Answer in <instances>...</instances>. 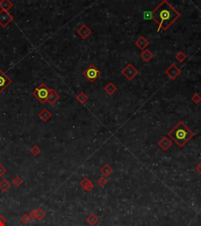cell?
<instances>
[{
  "label": "cell",
  "mask_w": 201,
  "mask_h": 226,
  "mask_svg": "<svg viewBox=\"0 0 201 226\" xmlns=\"http://www.w3.org/2000/svg\"><path fill=\"white\" fill-rule=\"evenodd\" d=\"M179 17L180 13L175 10L167 1L162 2L152 13L154 21L164 30L168 28Z\"/></svg>",
  "instance_id": "cell-1"
},
{
  "label": "cell",
  "mask_w": 201,
  "mask_h": 226,
  "mask_svg": "<svg viewBox=\"0 0 201 226\" xmlns=\"http://www.w3.org/2000/svg\"><path fill=\"white\" fill-rule=\"evenodd\" d=\"M169 136L177 144L182 147L193 136V133L183 123H179L169 133Z\"/></svg>",
  "instance_id": "cell-2"
},
{
  "label": "cell",
  "mask_w": 201,
  "mask_h": 226,
  "mask_svg": "<svg viewBox=\"0 0 201 226\" xmlns=\"http://www.w3.org/2000/svg\"><path fill=\"white\" fill-rule=\"evenodd\" d=\"M50 88L44 83H41L38 87H36L32 92V95L34 96L38 101H40L42 104L46 102L48 96L50 94Z\"/></svg>",
  "instance_id": "cell-3"
},
{
  "label": "cell",
  "mask_w": 201,
  "mask_h": 226,
  "mask_svg": "<svg viewBox=\"0 0 201 226\" xmlns=\"http://www.w3.org/2000/svg\"><path fill=\"white\" fill-rule=\"evenodd\" d=\"M100 71H98L94 66L90 65L85 70L84 72H83V76H84L88 80H90V82H94L95 81L96 79L100 76Z\"/></svg>",
  "instance_id": "cell-4"
},
{
  "label": "cell",
  "mask_w": 201,
  "mask_h": 226,
  "mask_svg": "<svg viewBox=\"0 0 201 226\" xmlns=\"http://www.w3.org/2000/svg\"><path fill=\"white\" fill-rule=\"evenodd\" d=\"M11 83L12 80L10 78L6 76L2 69H0V94H2Z\"/></svg>",
  "instance_id": "cell-5"
},
{
  "label": "cell",
  "mask_w": 201,
  "mask_h": 226,
  "mask_svg": "<svg viewBox=\"0 0 201 226\" xmlns=\"http://www.w3.org/2000/svg\"><path fill=\"white\" fill-rule=\"evenodd\" d=\"M13 20V17L8 11L0 10V25L3 28H6Z\"/></svg>",
  "instance_id": "cell-6"
},
{
  "label": "cell",
  "mask_w": 201,
  "mask_h": 226,
  "mask_svg": "<svg viewBox=\"0 0 201 226\" xmlns=\"http://www.w3.org/2000/svg\"><path fill=\"white\" fill-rule=\"evenodd\" d=\"M138 70L134 69L132 66V64H129L122 71V73L128 79H132L133 77H134L135 76L138 74Z\"/></svg>",
  "instance_id": "cell-7"
},
{
  "label": "cell",
  "mask_w": 201,
  "mask_h": 226,
  "mask_svg": "<svg viewBox=\"0 0 201 226\" xmlns=\"http://www.w3.org/2000/svg\"><path fill=\"white\" fill-rule=\"evenodd\" d=\"M59 98H60V95L56 92L54 89H52V88H50V94H49V96H48L47 101H47L50 105H53L58 100Z\"/></svg>",
  "instance_id": "cell-8"
},
{
  "label": "cell",
  "mask_w": 201,
  "mask_h": 226,
  "mask_svg": "<svg viewBox=\"0 0 201 226\" xmlns=\"http://www.w3.org/2000/svg\"><path fill=\"white\" fill-rule=\"evenodd\" d=\"M180 70L177 69V67L175 66V64H172L169 69L166 70V73H167L171 78H172V79L176 78V77L180 74Z\"/></svg>",
  "instance_id": "cell-9"
},
{
  "label": "cell",
  "mask_w": 201,
  "mask_h": 226,
  "mask_svg": "<svg viewBox=\"0 0 201 226\" xmlns=\"http://www.w3.org/2000/svg\"><path fill=\"white\" fill-rule=\"evenodd\" d=\"M77 33L80 35V36L82 37L83 40H85V39H87V38L90 35V33H91V31H90V29L88 28L87 25L83 24V25H82V26L80 27V28L78 29Z\"/></svg>",
  "instance_id": "cell-10"
},
{
  "label": "cell",
  "mask_w": 201,
  "mask_h": 226,
  "mask_svg": "<svg viewBox=\"0 0 201 226\" xmlns=\"http://www.w3.org/2000/svg\"><path fill=\"white\" fill-rule=\"evenodd\" d=\"M39 117L42 119V121L47 122L48 120L52 117V114H51L50 112H49L46 108H44V109H42L40 112Z\"/></svg>",
  "instance_id": "cell-11"
},
{
  "label": "cell",
  "mask_w": 201,
  "mask_h": 226,
  "mask_svg": "<svg viewBox=\"0 0 201 226\" xmlns=\"http://www.w3.org/2000/svg\"><path fill=\"white\" fill-rule=\"evenodd\" d=\"M13 6V3L9 0H0V7L3 10L9 11Z\"/></svg>",
  "instance_id": "cell-12"
},
{
  "label": "cell",
  "mask_w": 201,
  "mask_h": 226,
  "mask_svg": "<svg viewBox=\"0 0 201 226\" xmlns=\"http://www.w3.org/2000/svg\"><path fill=\"white\" fill-rule=\"evenodd\" d=\"M80 185L87 191H91L94 189V184L87 178L83 179L82 182H80Z\"/></svg>",
  "instance_id": "cell-13"
},
{
  "label": "cell",
  "mask_w": 201,
  "mask_h": 226,
  "mask_svg": "<svg viewBox=\"0 0 201 226\" xmlns=\"http://www.w3.org/2000/svg\"><path fill=\"white\" fill-rule=\"evenodd\" d=\"M136 45H137L140 49L143 50L144 48L146 47V46H148V42L146 40V39H145V38H144V37L141 36L140 37L137 41H136Z\"/></svg>",
  "instance_id": "cell-14"
},
{
  "label": "cell",
  "mask_w": 201,
  "mask_h": 226,
  "mask_svg": "<svg viewBox=\"0 0 201 226\" xmlns=\"http://www.w3.org/2000/svg\"><path fill=\"white\" fill-rule=\"evenodd\" d=\"M159 145L161 148H163L164 150H167L169 148V147L171 145V143L169 140L167 139L166 137H163L162 140L159 142Z\"/></svg>",
  "instance_id": "cell-15"
},
{
  "label": "cell",
  "mask_w": 201,
  "mask_h": 226,
  "mask_svg": "<svg viewBox=\"0 0 201 226\" xmlns=\"http://www.w3.org/2000/svg\"><path fill=\"white\" fill-rule=\"evenodd\" d=\"M10 188V183L6 180V179H3L1 182H0V189L3 191V192H6Z\"/></svg>",
  "instance_id": "cell-16"
},
{
  "label": "cell",
  "mask_w": 201,
  "mask_h": 226,
  "mask_svg": "<svg viewBox=\"0 0 201 226\" xmlns=\"http://www.w3.org/2000/svg\"><path fill=\"white\" fill-rule=\"evenodd\" d=\"M105 90L108 93L109 95H112L116 91V87H115L112 82L109 83L105 87Z\"/></svg>",
  "instance_id": "cell-17"
},
{
  "label": "cell",
  "mask_w": 201,
  "mask_h": 226,
  "mask_svg": "<svg viewBox=\"0 0 201 226\" xmlns=\"http://www.w3.org/2000/svg\"><path fill=\"white\" fill-rule=\"evenodd\" d=\"M141 58L146 61H148L151 58H152V53L148 50H145L141 53Z\"/></svg>",
  "instance_id": "cell-18"
},
{
  "label": "cell",
  "mask_w": 201,
  "mask_h": 226,
  "mask_svg": "<svg viewBox=\"0 0 201 226\" xmlns=\"http://www.w3.org/2000/svg\"><path fill=\"white\" fill-rule=\"evenodd\" d=\"M100 172L102 173V174H104V175H105L106 177H108L109 175V174H111L112 172V169L109 166L108 164H106L104 167H102L101 168V170H100Z\"/></svg>",
  "instance_id": "cell-19"
},
{
  "label": "cell",
  "mask_w": 201,
  "mask_h": 226,
  "mask_svg": "<svg viewBox=\"0 0 201 226\" xmlns=\"http://www.w3.org/2000/svg\"><path fill=\"white\" fill-rule=\"evenodd\" d=\"M76 99L77 101H78L80 103H81V104H84V103L87 101L88 97L87 96V95L85 94L84 93L81 92L80 94L77 96Z\"/></svg>",
  "instance_id": "cell-20"
},
{
  "label": "cell",
  "mask_w": 201,
  "mask_h": 226,
  "mask_svg": "<svg viewBox=\"0 0 201 226\" xmlns=\"http://www.w3.org/2000/svg\"><path fill=\"white\" fill-rule=\"evenodd\" d=\"M87 221L89 222V223L91 225H95L97 222H98V218L96 217L94 214H90L89 215V217H87Z\"/></svg>",
  "instance_id": "cell-21"
},
{
  "label": "cell",
  "mask_w": 201,
  "mask_h": 226,
  "mask_svg": "<svg viewBox=\"0 0 201 226\" xmlns=\"http://www.w3.org/2000/svg\"><path fill=\"white\" fill-rule=\"evenodd\" d=\"M35 212H36V219L38 221H41L46 216V213L41 208H38L37 210H35Z\"/></svg>",
  "instance_id": "cell-22"
},
{
  "label": "cell",
  "mask_w": 201,
  "mask_h": 226,
  "mask_svg": "<svg viewBox=\"0 0 201 226\" xmlns=\"http://www.w3.org/2000/svg\"><path fill=\"white\" fill-rule=\"evenodd\" d=\"M23 182H24L23 179L21 178V177H19V176L15 177H14L13 180V184H14V185H15L16 187H20L21 184H23Z\"/></svg>",
  "instance_id": "cell-23"
},
{
  "label": "cell",
  "mask_w": 201,
  "mask_h": 226,
  "mask_svg": "<svg viewBox=\"0 0 201 226\" xmlns=\"http://www.w3.org/2000/svg\"><path fill=\"white\" fill-rule=\"evenodd\" d=\"M40 153H41V149H40V148L38 147L37 145H33V147L31 148V153L33 154L35 156H36V155H39Z\"/></svg>",
  "instance_id": "cell-24"
},
{
  "label": "cell",
  "mask_w": 201,
  "mask_h": 226,
  "mask_svg": "<svg viewBox=\"0 0 201 226\" xmlns=\"http://www.w3.org/2000/svg\"><path fill=\"white\" fill-rule=\"evenodd\" d=\"M21 221H22V223L28 224L30 221V220H31V218H30V217L28 216V214H24V215L21 217Z\"/></svg>",
  "instance_id": "cell-25"
},
{
  "label": "cell",
  "mask_w": 201,
  "mask_h": 226,
  "mask_svg": "<svg viewBox=\"0 0 201 226\" xmlns=\"http://www.w3.org/2000/svg\"><path fill=\"white\" fill-rule=\"evenodd\" d=\"M185 58H186V56H185V54H184V53L182 52L178 53L177 55H176V58H177V60H178V61H180V62H182V61H184V60L185 59Z\"/></svg>",
  "instance_id": "cell-26"
},
{
  "label": "cell",
  "mask_w": 201,
  "mask_h": 226,
  "mask_svg": "<svg viewBox=\"0 0 201 226\" xmlns=\"http://www.w3.org/2000/svg\"><path fill=\"white\" fill-rule=\"evenodd\" d=\"M192 100H193L194 102L196 103V104H198V103L201 101V97L200 96V95L196 94L193 95V97H192Z\"/></svg>",
  "instance_id": "cell-27"
},
{
  "label": "cell",
  "mask_w": 201,
  "mask_h": 226,
  "mask_svg": "<svg viewBox=\"0 0 201 226\" xmlns=\"http://www.w3.org/2000/svg\"><path fill=\"white\" fill-rule=\"evenodd\" d=\"M6 171H7L6 168L3 166L2 163H0V177L3 176V175L6 173Z\"/></svg>",
  "instance_id": "cell-28"
},
{
  "label": "cell",
  "mask_w": 201,
  "mask_h": 226,
  "mask_svg": "<svg viewBox=\"0 0 201 226\" xmlns=\"http://www.w3.org/2000/svg\"><path fill=\"white\" fill-rule=\"evenodd\" d=\"M98 183L100 184V186L103 187L105 184H106V183H107V181H106L105 179L104 178V177H100V178L98 181Z\"/></svg>",
  "instance_id": "cell-29"
},
{
  "label": "cell",
  "mask_w": 201,
  "mask_h": 226,
  "mask_svg": "<svg viewBox=\"0 0 201 226\" xmlns=\"http://www.w3.org/2000/svg\"><path fill=\"white\" fill-rule=\"evenodd\" d=\"M28 216H29L31 219H36V212H35V210H32V211L28 214Z\"/></svg>",
  "instance_id": "cell-30"
},
{
  "label": "cell",
  "mask_w": 201,
  "mask_h": 226,
  "mask_svg": "<svg viewBox=\"0 0 201 226\" xmlns=\"http://www.w3.org/2000/svg\"><path fill=\"white\" fill-rule=\"evenodd\" d=\"M0 222H1V223H4V224L6 222V218L3 215H2V214L0 215Z\"/></svg>",
  "instance_id": "cell-31"
},
{
  "label": "cell",
  "mask_w": 201,
  "mask_h": 226,
  "mask_svg": "<svg viewBox=\"0 0 201 226\" xmlns=\"http://www.w3.org/2000/svg\"><path fill=\"white\" fill-rule=\"evenodd\" d=\"M196 171H199L200 173H201V163H200L198 165L196 166Z\"/></svg>",
  "instance_id": "cell-32"
},
{
  "label": "cell",
  "mask_w": 201,
  "mask_h": 226,
  "mask_svg": "<svg viewBox=\"0 0 201 226\" xmlns=\"http://www.w3.org/2000/svg\"><path fill=\"white\" fill-rule=\"evenodd\" d=\"M0 226H5V224H4V223H1V222H0Z\"/></svg>",
  "instance_id": "cell-33"
}]
</instances>
